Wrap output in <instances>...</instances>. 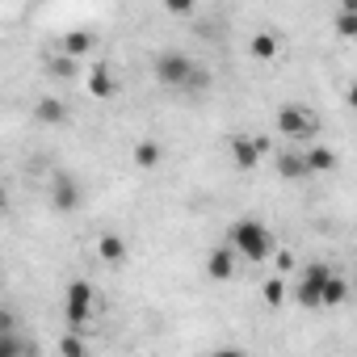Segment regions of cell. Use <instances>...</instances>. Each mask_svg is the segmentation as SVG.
<instances>
[{
	"label": "cell",
	"mask_w": 357,
	"mask_h": 357,
	"mask_svg": "<svg viewBox=\"0 0 357 357\" xmlns=\"http://www.w3.org/2000/svg\"><path fill=\"white\" fill-rule=\"evenodd\" d=\"M51 206H55L59 215H72V211L80 206V185H76V176L59 172L55 181H51Z\"/></svg>",
	"instance_id": "cell-7"
},
{
	"label": "cell",
	"mask_w": 357,
	"mask_h": 357,
	"mask_svg": "<svg viewBox=\"0 0 357 357\" xmlns=\"http://www.w3.org/2000/svg\"><path fill=\"white\" fill-rule=\"evenodd\" d=\"M340 9H357V0H340Z\"/></svg>",
	"instance_id": "cell-26"
},
{
	"label": "cell",
	"mask_w": 357,
	"mask_h": 357,
	"mask_svg": "<svg viewBox=\"0 0 357 357\" xmlns=\"http://www.w3.org/2000/svg\"><path fill=\"white\" fill-rule=\"evenodd\" d=\"M0 211H5V185H0Z\"/></svg>",
	"instance_id": "cell-27"
},
{
	"label": "cell",
	"mask_w": 357,
	"mask_h": 357,
	"mask_svg": "<svg viewBox=\"0 0 357 357\" xmlns=\"http://www.w3.org/2000/svg\"><path fill=\"white\" fill-rule=\"evenodd\" d=\"M265 155H269V139H261V135H236L231 139V160L240 168H257Z\"/></svg>",
	"instance_id": "cell-6"
},
{
	"label": "cell",
	"mask_w": 357,
	"mask_h": 357,
	"mask_svg": "<svg viewBox=\"0 0 357 357\" xmlns=\"http://www.w3.org/2000/svg\"><path fill=\"white\" fill-rule=\"evenodd\" d=\"M13 324H17V315H13V311H9V307H0V332H9V328H13Z\"/></svg>",
	"instance_id": "cell-24"
},
{
	"label": "cell",
	"mask_w": 357,
	"mask_h": 357,
	"mask_svg": "<svg viewBox=\"0 0 357 357\" xmlns=\"http://www.w3.org/2000/svg\"><path fill=\"white\" fill-rule=\"evenodd\" d=\"M63 315H68L72 328H89V315H93V286H89V282H72V286H68Z\"/></svg>",
	"instance_id": "cell-4"
},
{
	"label": "cell",
	"mask_w": 357,
	"mask_h": 357,
	"mask_svg": "<svg viewBox=\"0 0 357 357\" xmlns=\"http://www.w3.org/2000/svg\"><path fill=\"white\" fill-rule=\"evenodd\" d=\"M294 269V257L290 252H278V273H290Z\"/></svg>",
	"instance_id": "cell-25"
},
{
	"label": "cell",
	"mask_w": 357,
	"mask_h": 357,
	"mask_svg": "<svg viewBox=\"0 0 357 357\" xmlns=\"http://www.w3.org/2000/svg\"><path fill=\"white\" fill-rule=\"evenodd\" d=\"M97 257H101L105 265H126V240L114 236V231H105V236L97 240Z\"/></svg>",
	"instance_id": "cell-12"
},
{
	"label": "cell",
	"mask_w": 357,
	"mask_h": 357,
	"mask_svg": "<svg viewBox=\"0 0 357 357\" xmlns=\"http://www.w3.org/2000/svg\"><path fill=\"white\" fill-rule=\"evenodd\" d=\"M59 353H68V357H80V353H84V344H80L76 336H68V340L59 344Z\"/></svg>",
	"instance_id": "cell-23"
},
{
	"label": "cell",
	"mask_w": 357,
	"mask_h": 357,
	"mask_svg": "<svg viewBox=\"0 0 357 357\" xmlns=\"http://www.w3.org/2000/svg\"><path fill=\"white\" fill-rule=\"evenodd\" d=\"M261 298H265L269 307H282V303H286V282H282V273H278V278H269V282L261 286Z\"/></svg>",
	"instance_id": "cell-20"
},
{
	"label": "cell",
	"mask_w": 357,
	"mask_h": 357,
	"mask_svg": "<svg viewBox=\"0 0 357 357\" xmlns=\"http://www.w3.org/2000/svg\"><path fill=\"white\" fill-rule=\"evenodd\" d=\"M118 89H122V84H118V76H114L109 63H93V68H89V93H93L97 101H109Z\"/></svg>",
	"instance_id": "cell-8"
},
{
	"label": "cell",
	"mask_w": 357,
	"mask_h": 357,
	"mask_svg": "<svg viewBox=\"0 0 357 357\" xmlns=\"http://www.w3.org/2000/svg\"><path fill=\"white\" fill-rule=\"evenodd\" d=\"M231 252L244 257V261H265V257H273V236H269V227L257 223V219H240V223L231 227Z\"/></svg>",
	"instance_id": "cell-2"
},
{
	"label": "cell",
	"mask_w": 357,
	"mask_h": 357,
	"mask_svg": "<svg viewBox=\"0 0 357 357\" xmlns=\"http://www.w3.org/2000/svg\"><path fill=\"white\" fill-rule=\"evenodd\" d=\"M303 160H307V172H332L336 168V151L332 147H311V151H303Z\"/></svg>",
	"instance_id": "cell-15"
},
{
	"label": "cell",
	"mask_w": 357,
	"mask_h": 357,
	"mask_svg": "<svg viewBox=\"0 0 357 357\" xmlns=\"http://www.w3.org/2000/svg\"><path fill=\"white\" fill-rule=\"evenodd\" d=\"M160 155H164V147H160L155 139L135 143V164H139V168H155V164H160Z\"/></svg>",
	"instance_id": "cell-18"
},
{
	"label": "cell",
	"mask_w": 357,
	"mask_h": 357,
	"mask_svg": "<svg viewBox=\"0 0 357 357\" xmlns=\"http://www.w3.org/2000/svg\"><path fill=\"white\" fill-rule=\"evenodd\" d=\"M43 68H47L51 80H72V76H76V59H72V55H51Z\"/></svg>",
	"instance_id": "cell-17"
},
{
	"label": "cell",
	"mask_w": 357,
	"mask_h": 357,
	"mask_svg": "<svg viewBox=\"0 0 357 357\" xmlns=\"http://www.w3.org/2000/svg\"><path fill=\"white\" fill-rule=\"evenodd\" d=\"M328 265L324 261H311L307 269H303V278H298V286H294V298L303 303V307H319V290H324V282H328Z\"/></svg>",
	"instance_id": "cell-5"
},
{
	"label": "cell",
	"mask_w": 357,
	"mask_h": 357,
	"mask_svg": "<svg viewBox=\"0 0 357 357\" xmlns=\"http://www.w3.org/2000/svg\"><path fill=\"white\" fill-rule=\"evenodd\" d=\"M248 51L257 55V59H278V34H269V30H257L252 34V43H248Z\"/></svg>",
	"instance_id": "cell-16"
},
{
	"label": "cell",
	"mask_w": 357,
	"mask_h": 357,
	"mask_svg": "<svg viewBox=\"0 0 357 357\" xmlns=\"http://www.w3.org/2000/svg\"><path fill=\"white\" fill-rule=\"evenodd\" d=\"M93 51H97V34H93V30H68V34H63V55L84 59V55H93Z\"/></svg>",
	"instance_id": "cell-9"
},
{
	"label": "cell",
	"mask_w": 357,
	"mask_h": 357,
	"mask_svg": "<svg viewBox=\"0 0 357 357\" xmlns=\"http://www.w3.org/2000/svg\"><path fill=\"white\" fill-rule=\"evenodd\" d=\"M344 298H349V282L336 278V273H328V282H324V290H319V307H340Z\"/></svg>",
	"instance_id": "cell-14"
},
{
	"label": "cell",
	"mask_w": 357,
	"mask_h": 357,
	"mask_svg": "<svg viewBox=\"0 0 357 357\" xmlns=\"http://www.w3.org/2000/svg\"><path fill=\"white\" fill-rule=\"evenodd\" d=\"M336 30H340L344 38H353V34H357V9H340V13H336Z\"/></svg>",
	"instance_id": "cell-21"
},
{
	"label": "cell",
	"mask_w": 357,
	"mask_h": 357,
	"mask_svg": "<svg viewBox=\"0 0 357 357\" xmlns=\"http://www.w3.org/2000/svg\"><path fill=\"white\" fill-rule=\"evenodd\" d=\"M278 130L286 139H311L319 130V122H315V114L307 105H282L278 109Z\"/></svg>",
	"instance_id": "cell-3"
},
{
	"label": "cell",
	"mask_w": 357,
	"mask_h": 357,
	"mask_svg": "<svg viewBox=\"0 0 357 357\" xmlns=\"http://www.w3.org/2000/svg\"><path fill=\"white\" fill-rule=\"evenodd\" d=\"M164 9H168L172 17H190V13L198 9V0H164Z\"/></svg>",
	"instance_id": "cell-22"
},
{
	"label": "cell",
	"mask_w": 357,
	"mask_h": 357,
	"mask_svg": "<svg viewBox=\"0 0 357 357\" xmlns=\"http://www.w3.org/2000/svg\"><path fill=\"white\" fill-rule=\"evenodd\" d=\"M155 80L160 84H168V89H206L211 84V76L190 59V55H181V51H164V55H155Z\"/></svg>",
	"instance_id": "cell-1"
},
{
	"label": "cell",
	"mask_w": 357,
	"mask_h": 357,
	"mask_svg": "<svg viewBox=\"0 0 357 357\" xmlns=\"http://www.w3.org/2000/svg\"><path fill=\"white\" fill-rule=\"evenodd\" d=\"M278 172L286 176V181H303V176H311L303 151H282V155H278Z\"/></svg>",
	"instance_id": "cell-13"
},
{
	"label": "cell",
	"mask_w": 357,
	"mask_h": 357,
	"mask_svg": "<svg viewBox=\"0 0 357 357\" xmlns=\"http://www.w3.org/2000/svg\"><path fill=\"white\" fill-rule=\"evenodd\" d=\"M206 273H211L215 282H231V273H236V252H231V248H215V252L206 257Z\"/></svg>",
	"instance_id": "cell-10"
},
{
	"label": "cell",
	"mask_w": 357,
	"mask_h": 357,
	"mask_svg": "<svg viewBox=\"0 0 357 357\" xmlns=\"http://www.w3.org/2000/svg\"><path fill=\"white\" fill-rule=\"evenodd\" d=\"M17 353H34V344L22 340L13 328H9V332H0V357H17Z\"/></svg>",
	"instance_id": "cell-19"
},
{
	"label": "cell",
	"mask_w": 357,
	"mask_h": 357,
	"mask_svg": "<svg viewBox=\"0 0 357 357\" xmlns=\"http://www.w3.org/2000/svg\"><path fill=\"white\" fill-rule=\"evenodd\" d=\"M34 118H38L43 126H63V122H68V105H63L59 97H43V101L34 105Z\"/></svg>",
	"instance_id": "cell-11"
}]
</instances>
